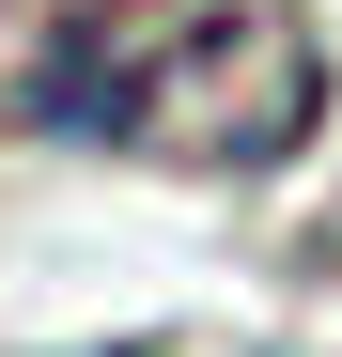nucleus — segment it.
Returning a JSON list of instances; mask_svg holds the SVG:
<instances>
[{
    "instance_id": "f257e3e1",
    "label": "nucleus",
    "mask_w": 342,
    "mask_h": 357,
    "mask_svg": "<svg viewBox=\"0 0 342 357\" xmlns=\"http://www.w3.org/2000/svg\"><path fill=\"white\" fill-rule=\"evenodd\" d=\"M0 125L249 187L327 125L311 0H0Z\"/></svg>"
}]
</instances>
